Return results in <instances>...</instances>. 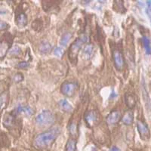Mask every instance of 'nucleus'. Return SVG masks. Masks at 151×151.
I'll use <instances>...</instances> for the list:
<instances>
[{
	"label": "nucleus",
	"instance_id": "nucleus-16",
	"mask_svg": "<svg viewBox=\"0 0 151 151\" xmlns=\"http://www.w3.org/2000/svg\"><path fill=\"white\" fill-rule=\"evenodd\" d=\"M9 103V94L7 91H5L0 94V110H4L7 106Z\"/></svg>",
	"mask_w": 151,
	"mask_h": 151
},
{
	"label": "nucleus",
	"instance_id": "nucleus-11",
	"mask_svg": "<svg viewBox=\"0 0 151 151\" xmlns=\"http://www.w3.org/2000/svg\"><path fill=\"white\" fill-rule=\"evenodd\" d=\"M33 113V110H32L30 106H18L17 108L14 110V112L13 113L14 116L20 114V113H24L25 115L30 116L32 115Z\"/></svg>",
	"mask_w": 151,
	"mask_h": 151
},
{
	"label": "nucleus",
	"instance_id": "nucleus-15",
	"mask_svg": "<svg viewBox=\"0 0 151 151\" xmlns=\"http://www.w3.org/2000/svg\"><path fill=\"white\" fill-rule=\"evenodd\" d=\"M122 121L125 125H130L134 121V114L132 111H127L124 114L122 118Z\"/></svg>",
	"mask_w": 151,
	"mask_h": 151
},
{
	"label": "nucleus",
	"instance_id": "nucleus-22",
	"mask_svg": "<svg viewBox=\"0 0 151 151\" xmlns=\"http://www.w3.org/2000/svg\"><path fill=\"white\" fill-rule=\"evenodd\" d=\"M9 144V141L7 135L2 132H0V146L8 147Z\"/></svg>",
	"mask_w": 151,
	"mask_h": 151
},
{
	"label": "nucleus",
	"instance_id": "nucleus-3",
	"mask_svg": "<svg viewBox=\"0 0 151 151\" xmlns=\"http://www.w3.org/2000/svg\"><path fill=\"white\" fill-rule=\"evenodd\" d=\"M88 38L87 36L83 35V36H80L79 38H77V40L71 45V46L70 47V49H69V59H70L71 61H73L77 58L79 50L82 48L83 44H85L88 41Z\"/></svg>",
	"mask_w": 151,
	"mask_h": 151
},
{
	"label": "nucleus",
	"instance_id": "nucleus-18",
	"mask_svg": "<svg viewBox=\"0 0 151 151\" xmlns=\"http://www.w3.org/2000/svg\"><path fill=\"white\" fill-rule=\"evenodd\" d=\"M142 44L144 46V50L146 52V54L148 55H151V45L150 42L149 38L146 36H144L142 37Z\"/></svg>",
	"mask_w": 151,
	"mask_h": 151
},
{
	"label": "nucleus",
	"instance_id": "nucleus-29",
	"mask_svg": "<svg viewBox=\"0 0 151 151\" xmlns=\"http://www.w3.org/2000/svg\"><path fill=\"white\" fill-rule=\"evenodd\" d=\"M9 27V24L5 21H0V30H4V29H8Z\"/></svg>",
	"mask_w": 151,
	"mask_h": 151
},
{
	"label": "nucleus",
	"instance_id": "nucleus-4",
	"mask_svg": "<svg viewBox=\"0 0 151 151\" xmlns=\"http://www.w3.org/2000/svg\"><path fill=\"white\" fill-rule=\"evenodd\" d=\"M78 85L76 83H71V82H66L64 84H62L60 91L64 95L68 97L73 96L75 93L76 90L77 88Z\"/></svg>",
	"mask_w": 151,
	"mask_h": 151
},
{
	"label": "nucleus",
	"instance_id": "nucleus-10",
	"mask_svg": "<svg viewBox=\"0 0 151 151\" xmlns=\"http://www.w3.org/2000/svg\"><path fill=\"white\" fill-rule=\"evenodd\" d=\"M94 54V46L91 44H87L83 50V57L85 60H90Z\"/></svg>",
	"mask_w": 151,
	"mask_h": 151
},
{
	"label": "nucleus",
	"instance_id": "nucleus-5",
	"mask_svg": "<svg viewBox=\"0 0 151 151\" xmlns=\"http://www.w3.org/2000/svg\"><path fill=\"white\" fill-rule=\"evenodd\" d=\"M137 128L141 139L143 141H148L150 137V132L147 125L141 121H138L137 124Z\"/></svg>",
	"mask_w": 151,
	"mask_h": 151
},
{
	"label": "nucleus",
	"instance_id": "nucleus-13",
	"mask_svg": "<svg viewBox=\"0 0 151 151\" xmlns=\"http://www.w3.org/2000/svg\"><path fill=\"white\" fill-rule=\"evenodd\" d=\"M59 106L63 111H65L67 113H71L73 110V107L72 105L69 103L66 99H61L58 102Z\"/></svg>",
	"mask_w": 151,
	"mask_h": 151
},
{
	"label": "nucleus",
	"instance_id": "nucleus-8",
	"mask_svg": "<svg viewBox=\"0 0 151 151\" xmlns=\"http://www.w3.org/2000/svg\"><path fill=\"white\" fill-rule=\"evenodd\" d=\"M27 17L26 14L24 12H20L19 14H17L15 18L16 24L20 28H23L27 26Z\"/></svg>",
	"mask_w": 151,
	"mask_h": 151
},
{
	"label": "nucleus",
	"instance_id": "nucleus-2",
	"mask_svg": "<svg viewBox=\"0 0 151 151\" xmlns=\"http://www.w3.org/2000/svg\"><path fill=\"white\" fill-rule=\"evenodd\" d=\"M55 117L54 113L48 110H43L36 117V123L40 127H46L55 122Z\"/></svg>",
	"mask_w": 151,
	"mask_h": 151
},
{
	"label": "nucleus",
	"instance_id": "nucleus-30",
	"mask_svg": "<svg viewBox=\"0 0 151 151\" xmlns=\"http://www.w3.org/2000/svg\"><path fill=\"white\" fill-rule=\"evenodd\" d=\"M147 13L150 17H151V1H147Z\"/></svg>",
	"mask_w": 151,
	"mask_h": 151
},
{
	"label": "nucleus",
	"instance_id": "nucleus-14",
	"mask_svg": "<svg viewBox=\"0 0 151 151\" xmlns=\"http://www.w3.org/2000/svg\"><path fill=\"white\" fill-rule=\"evenodd\" d=\"M125 102L129 108H134L136 105V98L132 94L126 93L125 95Z\"/></svg>",
	"mask_w": 151,
	"mask_h": 151
},
{
	"label": "nucleus",
	"instance_id": "nucleus-31",
	"mask_svg": "<svg viewBox=\"0 0 151 151\" xmlns=\"http://www.w3.org/2000/svg\"><path fill=\"white\" fill-rule=\"evenodd\" d=\"M110 151H120V150L119 149V148L117 147L113 146V147H112L111 148H110Z\"/></svg>",
	"mask_w": 151,
	"mask_h": 151
},
{
	"label": "nucleus",
	"instance_id": "nucleus-28",
	"mask_svg": "<svg viewBox=\"0 0 151 151\" xmlns=\"http://www.w3.org/2000/svg\"><path fill=\"white\" fill-rule=\"evenodd\" d=\"M29 63L27 61H22V62H20L18 64V65H17V67H19V68H21V69H25L27 68V67H29Z\"/></svg>",
	"mask_w": 151,
	"mask_h": 151
},
{
	"label": "nucleus",
	"instance_id": "nucleus-23",
	"mask_svg": "<svg viewBox=\"0 0 151 151\" xmlns=\"http://www.w3.org/2000/svg\"><path fill=\"white\" fill-rule=\"evenodd\" d=\"M9 50V45L7 43L0 42V58H3Z\"/></svg>",
	"mask_w": 151,
	"mask_h": 151
},
{
	"label": "nucleus",
	"instance_id": "nucleus-27",
	"mask_svg": "<svg viewBox=\"0 0 151 151\" xmlns=\"http://www.w3.org/2000/svg\"><path fill=\"white\" fill-rule=\"evenodd\" d=\"M23 79H24V76H23L22 73H20L15 74L14 76V77H13V81L14 83H20Z\"/></svg>",
	"mask_w": 151,
	"mask_h": 151
},
{
	"label": "nucleus",
	"instance_id": "nucleus-12",
	"mask_svg": "<svg viewBox=\"0 0 151 151\" xmlns=\"http://www.w3.org/2000/svg\"><path fill=\"white\" fill-rule=\"evenodd\" d=\"M141 91H142V96L143 99H144V101L146 105V107L147 110H149V108L150 107L151 109V101L150 100V97L147 94V91L146 89V87H145V84H144V81L143 79L142 83V86H141Z\"/></svg>",
	"mask_w": 151,
	"mask_h": 151
},
{
	"label": "nucleus",
	"instance_id": "nucleus-24",
	"mask_svg": "<svg viewBox=\"0 0 151 151\" xmlns=\"http://www.w3.org/2000/svg\"><path fill=\"white\" fill-rule=\"evenodd\" d=\"M21 49L20 47H18L17 45H15V46L12 47L9 52V55L10 56H17L21 54Z\"/></svg>",
	"mask_w": 151,
	"mask_h": 151
},
{
	"label": "nucleus",
	"instance_id": "nucleus-17",
	"mask_svg": "<svg viewBox=\"0 0 151 151\" xmlns=\"http://www.w3.org/2000/svg\"><path fill=\"white\" fill-rule=\"evenodd\" d=\"M52 45L48 42H42L41 45H40V51L43 55H47V54H48L52 51Z\"/></svg>",
	"mask_w": 151,
	"mask_h": 151
},
{
	"label": "nucleus",
	"instance_id": "nucleus-19",
	"mask_svg": "<svg viewBox=\"0 0 151 151\" xmlns=\"http://www.w3.org/2000/svg\"><path fill=\"white\" fill-rule=\"evenodd\" d=\"M14 116H15L13 114V113H11V114H8L5 116V119H4L3 124L6 128L11 127L13 123H14Z\"/></svg>",
	"mask_w": 151,
	"mask_h": 151
},
{
	"label": "nucleus",
	"instance_id": "nucleus-6",
	"mask_svg": "<svg viewBox=\"0 0 151 151\" xmlns=\"http://www.w3.org/2000/svg\"><path fill=\"white\" fill-rule=\"evenodd\" d=\"M113 57L116 67L117 69H119V70L122 69V67H124L123 54L119 49H114L113 52Z\"/></svg>",
	"mask_w": 151,
	"mask_h": 151
},
{
	"label": "nucleus",
	"instance_id": "nucleus-1",
	"mask_svg": "<svg viewBox=\"0 0 151 151\" xmlns=\"http://www.w3.org/2000/svg\"><path fill=\"white\" fill-rule=\"evenodd\" d=\"M60 132L59 128L54 127L46 132L38 134L33 141V146L38 150H42L48 147L56 140Z\"/></svg>",
	"mask_w": 151,
	"mask_h": 151
},
{
	"label": "nucleus",
	"instance_id": "nucleus-21",
	"mask_svg": "<svg viewBox=\"0 0 151 151\" xmlns=\"http://www.w3.org/2000/svg\"><path fill=\"white\" fill-rule=\"evenodd\" d=\"M76 141L73 138L69 139L66 145V150L67 151H76Z\"/></svg>",
	"mask_w": 151,
	"mask_h": 151
},
{
	"label": "nucleus",
	"instance_id": "nucleus-9",
	"mask_svg": "<svg viewBox=\"0 0 151 151\" xmlns=\"http://www.w3.org/2000/svg\"><path fill=\"white\" fill-rule=\"evenodd\" d=\"M85 119H86V122L88 125L89 126H92L98 119V115H97L96 112L94 111V110L88 112L85 116Z\"/></svg>",
	"mask_w": 151,
	"mask_h": 151
},
{
	"label": "nucleus",
	"instance_id": "nucleus-20",
	"mask_svg": "<svg viewBox=\"0 0 151 151\" xmlns=\"http://www.w3.org/2000/svg\"><path fill=\"white\" fill-rule=\"evenodd\" d=\"M72 38V33H64L61 37V40H60V44L61 46H67V45L68 44L69 41L70 40V39Z\"/></svg>",
	"mask_w": 151,
	"mask_h": 151
},
{
	"label": "nucleus",
	"instance_id": "nucleus-26",
	"mask_svg": "<svg viewBox=\"0 0 151 151\" xmlns=\"http://www.w3.org/2000/svg\"><path fill=\"white\" fill-rule=\"evenodd\" d=\"M70 134L72 135H75L76 134V132H77V127H76V124L75 122H72L70 125Z\"/></svg>",
	"mask_w": 151,
	"mask_h": 151
},
{
	"label": "nucleus",
	"instance_id": "nucleus-7",
	"mask_svg": "<svg viewBox=\"0 0 151 151\" xmlns=\"http://www.w3.org/2000/svg\"><path fill=\"white\" fill-rule=\"evenodd\" d=\"M121 113L118 110H113L106 117V122L109 125H115L120 120Z\"/></svg>",
	"mask_w": 151,
	"mask_h": 151
},
{
	"label": "nucleus",
	"instance_id": "nucleus-25",
	"mask_svg": "<svg viewBox=\"0 0 151 151\" xmlns=\"http://www.w3.org/2000/svg\"><path fill=\"white\" fill-rule=\"evenodd\" d=\"M64 54V49L62 47H56L54 50V55L55 56L58 57V58H61Z\"/></svg>",
	"mask_w": 151,
	"mask_h": 151
}]
</instances>
